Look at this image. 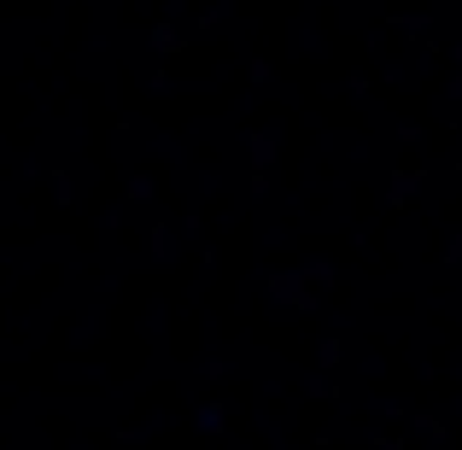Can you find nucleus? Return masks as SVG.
<instances>
[]
</instances>
